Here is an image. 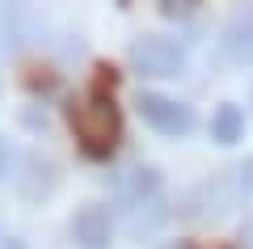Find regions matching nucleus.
I'll use <instances>...</instances> for the list:
<instances>
[{"label":"nucleus","instance_id":"1","mask_svg":"<svg viewBox=\"0 0 253 249\" xmlns=\"http://www.w3.org/2000/svg\"><path fill=\"white\" fill-rule=\"evenodd\" d=\"M114 85H118V68L97 63L93 85L84 89V98L72 101V110H68V123H72V131H76V144H81V152L93 156V160H106L110 152L118 148V140H123V114H118V101H114Z\"/></svg>","mask_w":253,"mask_h":249},{"label":"nucleus","instance_id":"2","mask_svg":"<svg viewBox=\"0 0 253 249\" xmlns=\"http://www.w3.org/2000/svg\"><path fill=\"white\" fill-rule=\"evenodd\" d=\"M126 59H131V68L139 76H177L186 68V51L177 43H169V38H135Z\"/></svg>","mask_w":253,"mask_h":249},{"label":"nucleus","instance_id":"3","mask_svg":"<svg viewBox=\"0 0 253 249\" xmlns=\"http://www.w3.org/2000/svg\"><path fill=\"white\" fill-rule=\"evenodd\" d=\"M135 106H139V118L148 127H156L161 135H190L194 131V110L165 98V93H139Z\"/></svg>","mask_w":253,"mask_h":249},{"label":"nucleus","instance_id":"4","mask_svg":"<svg viewBox=\"0 0 253 249\" xmlns=\"http://www.w3.org/2000/svg\"><path fill=\"white\" fill-rule=\"evenodd\" d=\"M110 232H114V224H110V211L97 203L81 207V211L72 215V241L84 249H106L110 245Z\"/></svg>","mask_w":253,"mask_h":249},{"label":"nucleus","instance_id":"5","mask_svg":"<svg viewBox=\"0 0 253 249\" xmlns=\"http://www.w3.org/2000/svg\"><path fill=\"white\" fill-rule=\"evenodd\" d=\"M224 55L232 63H253V9L228 21V30H224Z\"/></svg>","mask_w":253,"mask_h":249},{"label":"nucleus","instance_id":"6","mask_svg":"<svg viewBox=\"0 0 253 249\" xmlns=\"http://www.w3.org/2000/svg\"><path fill=\"white\" fill-rule=\"evenodd\" d=\"M245 135V110L241 106H219L211 118V140L215 144H236Z\"/></svg>","mask_w":253,"mask_h":249},{"label":"nucleus","instance_id":"7","mask_svg":"<svg viewBox=\"0 0 253 249\" xmlns=\"http://www.w3.org/2000/svg\"><path fill=\"white\" fill-rule=\"evenodd\" d=\"M156 186H161V178L152 169H135V178L123 186V195L126 199H144V195H156Z\"/></svg>","mask_w":253,"mask_h":249},{"label":"nucleus","instance_id":"8","mask_svg":"<svg viewBox=\"0 0 253 249\" xmlns=\"http://www.w3.org/2000/svg\"><path fill=\"white\" fill-rule=\"evenodd\" d=\"M161 13H165V17H190L194 4H161Z\"/></svg>","mask_w":253,"mask_h":249},{"label":"nucleus","instance_id":"9","mask_svg":"<svg viewBox=\"0 0 253 249\" xmlns=\"http://www.w3.org/2000/svg\"><path fill=\"white\" fill-rule=\"evenodd\" d=\"M0 169H4V148H0Z\"/></svg>","mask_w":253,"mask_h":249},{"label":"nucleus","instance_id":"10","mask_svg":"<svg viewBox=\"0 0 253 249\" xmlns=\"http://www.w3.org/2000/svg\"><path fill=\"white\" fill-rule=\"evenodd\" d=\"M9 249H21V245H9Z\"/></svg>","mask_w":253,"mask_h":249}]
</instances>
